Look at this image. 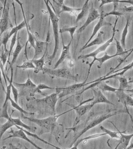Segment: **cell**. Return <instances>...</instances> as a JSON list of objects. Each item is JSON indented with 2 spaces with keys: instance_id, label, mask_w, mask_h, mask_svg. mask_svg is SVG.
I'll use <instances>...</instances> for the list:
<instances>
[{
  "instance_id": "6da1fadb",
  "label": "cell",
  "mask_w": 133,
  "mask_h": 149,
  "mask_svg": "<svg viewBox=\"0 0 133 149\" xmlns=\"http://www.w3.org/2000/svg\"><path fill=\"white\" fill-rule=\"evenodd\" d=\"M73 110V108H72L59 115L50 116L43 119L35 118L24 116H23V118L34 123L39 126L41 128L40 134L48 132L52 134L54 133V131L57 130V127H59L58 126L60 125L58 124L57 121L58 118Z\"/></svg>"
},
{
  "instance_id": "7a4b0ae2",
  "label": "cell",
  "mask_w": 133,
  "mask_h": 149,
  "mask_svg": "<svg viewBox=\"0 0 133 149\" xmlns=\"http://www.w3.org/2000/svg\"><path fill=\"white\" fill-rule=\"evenodd\" d=\"M46 5L48 13L49 15L50 19L51 20L52 23V31H53V37L55 40V47L54 49L53 52L51 55L49 57L48 64L51 65L52 62L54 59L55 57L57 54L59 47L60 38H59V30L58 22L59 18L55 12L52 10L51 7L49 6L48 1H44Z\"/></svg>"
},
{
  "instance_id": "3957f363",
  "label": "cell",
  "mask_w": 133,
  "mask_h": 149,
  "mask_svg": "<svg viewBox=\"0 0 133 149\" xmlns=\"http://www.w3.org/2000/svg\"><path fill=\"white\" fill-rule=\"evenodd\" d=\"M123 113L127 112V111H125L124 110H118V109L109 110L107 112L104 113L100 115H98V116L94 118L93 120H92V121H90V122L88 121V123L86 122L85 123V124H86V125H85L83 129L81 130L80 132L78 134V136H76V138H75L74 141L72 143V145L74 144L75 143L76 141H77V140L79 137H81L83 134H84L85 133L87 132L88 130L97 126L98 125L100 124V123H102L104 121L106 120L109 118Z\"/></svg>"
},
{
  "instance_id": "277c9868",
  "label": "cell",
  "mask_w": 133,
  "mask_h": 149,
  "mask_svg": "<svg viewBox=\"0 0 133 149\" xmlns=\"http://www.w3.org/2000/svg\"><path fill=\"white\" fill-rule=\"evenodd\" d=\"M58 100L57 93H53L43 98L35 99V102L40 112L48 113L52 116L56 115L55 107Z\"/></svg>"
},
{
  "instance_id": "5b68a950",
  "label": "cell",
  "mask_w": 133,
  "mask_h": 149,
  "mask_svg": "<svg viewBox=\"0 0 133 149\" xmlns=\"http://www.w3.org/2000/svg\"><path fill=\"white\" fill-rule=\"evenodd\" d=\"M43 74H47L51 77L60 78L62 79H69L78 81V74L74 75L68 69L61 68L58 69H51L44 67L43 71Z\"/></svg>"
},
{
  "instance_id": "8992f818",
  "label": "cell",
  "mask_w": 133,
  "mask_h": 149,
  "mask_svg": "<svg viewBox=\"0 0 133 149\" xmlns=\"http://www.w3.org/2000/svg\"><path fill=\"white\" fill-rule=\"evenodd\" d=\"M87 80L85 79L83 82L80 83L74 84L68 87H59L55 88L56 93L58 95V99L61 98L69 95H71L74 93H78L83 89L84 86L88 85L86 84Z\"/></svg>"
},
{
  "instance_id": "52a82bcc",
  "label": "cell",
  "mask_w": 133,
  "mask_h": 149,
  "mask_svg": "<svg viewBox=\"0 0 133 149\" xmlns=\"http://www.w3.org/2000/svg\"><path fill=\"white\" fill-rule=\"evenodd\" d=\"M118 17H117V16H116V21L115 23H114V26L113 28V34L111 38H110L106 42L104 43L102 45L99 47L95 51L88 54L80 55L78 57V59H87V58H93V59H94V58H97V55L99 53L106 51V49L108 47L111 45V43L113 42V40H114V36H115L116 31H118V30H116L115 29L116 27V23H117L118 21Z\"/></svg>"
},
{
  "instance_id": "ba28073f",
  "label": "cell",
  "mask_w": 133,
  "mask_h": 149,
  "mask_svg": "<svg viewBox=\"0 0 133 149\" xmlns=\"http://www.w3.org/2000/svg\"><path fill=\"white\" fill-rule=\"evenodd\" d=\"M4 6L2 16L0 19V36L11 26L9 19V3L8 1H4Z\"/></svg>"
},
{
  "instance_id": "9c48e42d",
  "label": "cell",
  "mask_w": 133,
  "mask_h": 149,
  "mask_svg": "<svg viewBox=\"0 0 133 149\" xmlns=\"http://www.w3.org/2000/svg\"><path fill=\"white\" fill-rule=\"evenodd\" d=\"M15 2H17L18 3L20 6L21 10L23 14V19L25 20L26 23V29L27 33L28 35L27 40L26 43L25 45V49H24V55H25L26 58L27 60H29L28 59L27 56V46L28 43H30V47H32L34 49L35 46V38L36 37L30 31V26H29V22L30 19H27V17H26L25 14H24V9L23 6V3L19 1H16Z\"/></svg>"
},
{
  "instance_id": "30bf717a",
  "label": "cell",
  "mask_w": 133,
  "mask_h": 149,
  "mask_svg": "<svg viewBox=\"0 0 133 149\" xmlns=\"http://www.w3.org/2000/svg\"><path fill=\"white\" fill-rule=\"evenodd\" d=\"M55 4L56 10H57L55 14L57 16H59L60 14L63 12L70 13L72 15H75L77 12L80 11L81 8H71L64 4V1H52Z\"/></svg>"
},
{
  "instance_id": "8fae6325",
  "label": "cell",
  "mask_w": 133,
  "mask_h": 149,
  "mask_svg": "<svg viewBox=\"0 0 133 149\" xmlns=\"http://www.w3.org/2000/svg\"><path fill=\"white\" fill-rule=\"evenodd\" d=\"M100 15L99 13L98 10L96 9L93 6V2H92V7L89 11L88 16L86 22L77 31V33H80L82 32L86 27L93 21H95L97 19L100 17Z\"/></svg>"
},
{
  "instance_id": "7c38bea8",
  "label": "cell",
  "mask_w": 133,
  "mask_h": 149,
  "mask_svg": "<svg viewBox=\"0 0 133 149\" xmlns=\"http://www.w3.org/2000/svg\"><path fill=\"white\" fill-rule=\"evenodd\" d=\"M8 133L10 134V135L6 138H5L4 140L8 139L11 138H18L24 140L26 141L30 144H32L37 149H44L41 148L40 147L38 146L36 143L31 141L30 139L28 138L27 136L25 133L22 130L18 129V130H15L13 129L12 128H10V131L8 132Z\"/></svg>"
},
{
  "instance_id": "4fadbf2b",
  "label": "cell",
  "mask_w": 133,
  "mask_h": 149,
  "mask_svg": "<svg viewBox=\"0 0 133 149\" xmlns=\"http://www.w3.org/2000/svg\"><path fill=\"white\" fill-rule=\"evenodd\" d=\"M62 39V49L61 54L58 59V61L57 62L54 66V69H56L60 64H61L65 59H72L71 52H70V47L72 42V40L67 45H65L64 44V40H63L62 35L61 33Z\"/></svg>"
},
{
  "instance_id": "5bb4252c",
  "label": "cell",
  "mask_w": 133,
  "mask_h": 149,
  "mask_svg": "<svg viewBox=\"0 0 133 149\" xmlns=\"http://www.w3.org/2000/svg\"><path fill=\"white\" fill-rule=\"evenodd\" d=\"M124 91H125L121 90L118 88V90L115 93L118 99V101L124 105L128 112L129 111L127 109V107H133V98L131 95L126 94Z\"/></svg>"
},
{
  "instance_id": "9a60e30c",
  "label": "cell",
  "mask_w": 133,
  "mask_h": 149,
  "mask_svg": "<svg viewBox=\"0 0 133 149\" xmlns=\"http://www.w3.org/2000/svg\"><path fill=\"white\" fill-rule=\"evenodd\" d=\"M93 99H94V97L88 99L86 101L79 103V105L72 108L73 110H75L76 113H77V115H78V117H77V119L76 121L78 120H79V118L85 115L87 112L89 111L94 107V106L92 103L90 104L84 105V104L86 103V102L93 101Z\"/></svg>"
},
{
  "instance_id": "2e32d148",
  "label": "cell",
  "mask_w": 133,
  "mask_h": 149,
  "mask_svg": "<svg viewBox=\"0 0 133 149\" xmlns=\"http://www.w3.org/2000/svg\"><path fill=\"white\" fill-rule=\"evenodd\" d=\"M105 14L104 11H102L101 13L100 14V17H99V20L98 21V23H97V24L94 26L92 35H91L89 39L88 40L87 42L86 43V44L83 46H86V45H87L90 42L91 40H92L93 37L95 36L97 33L99 31V30H100V29L102 27L104 26H112V24L111 23L107 22L104 19L105 17L104 16Z\"/></svg>"
},
{
  "instance_id": "e0dca14e",
  "label": "cell",
  "mask_w": 133,
  "mask_h": 149,
  "mask_svg": "<svg viewBox=\"0 0 133 149\" xmlns=\"http://www.w3.org/2000/svg\"><path fill=\"white\" fill-rule=\"evenodd\" d=\"M49 31L47 34L46 41L45 42L38 40L37 38H35V46L34 48L35 52L33 58L32 59H37L39 56L43 53L44 49H46V47L48 46V43L49 40Z\"/></svg>"
},
{
  "instance_id": "ac0fdd59",
  "label": "cell",
  "mask_w": 133,
  "mask_h": 149,
  "mask_svg": "<svg viewBox=\"0 0 133 149\" xmlns=\"http://www.w3.org/2000/svg\"><path fill=\"white\" fill-rule=\"evenodd\" d=\"M92 90H93L94 95V96H93L94 99L92 103L93 105L94 106L95 104L99 103H106L115 106V104L114 103L111 102L106 98L101 91L93 89V88H92Z\"/></svg>"
},
{
  "instance_id": "d6986e66",
  "label": "cell",
  "mask_w": 133,
  "mask_h": 149,
  "mask_svg": "<svg viewBox=\"0 0 133 149\" xmlns=\"http://www.w3.org/2000/svg\"><path fill=\"white\" fill-rule=\"evenodd\" d=\"M46 47L45 50V52L43 54V55L39 59H32V61L33 63L35 66V69H34V72L35 73H38V72L42 71L43 72L44 66L45 65L44 62V57H45L46 54L48 50V47Z\"/></svg>"
},
{
  "instance_id": "ffe728a7",
  "label": "cell",
  "mask_w": 133,
  "mask_h": 149,
  "mask_svg": "<svg viewBox=\"0 0 133 149\" xmlns=\"http://www.w3.org/2000/svg\"><path fill=\"white\" fill-rule=\"evenodd\" d=\"M20 39L19 35L18 33L17 35L16 48H15V49L14 50L13 52V58L11 62L10 63V65H9V69L13 68V65L16 62L20 54V53L22 49L24 47V45H22L21 44Z\"/></svg>"
},
{
  "instance_id": "44dd1931",
  "label": "cell",
  "mask_w": 133,
  "mask_h": 149,
  "mask_svg": "<svg viewBox=\"0 0 133 149\" xmlns=\"http://www.w3.org/2000/svg\"><path fill=\"white\" fill-rule=\"evenodd\" d=\"M13 84L15 87L21 89H28L32 92L36 87V85L30 79L29 73H28V79L24 83L20 84L18 83L13 82Z\"/></svg>"
},
{
  "instance_id": "7402d4cb",
  "label": "cell",
  "mask_w": 133,
  "mask_h": 149,
  "mask_svg": "<svg viewBox=\"0 0 133 149\" xmlns=\"http://www.w3.org/2000/svg\"><path fill=\"white\" fill-rule=\"evenodd\" d=\"M133 67V61L131 63L127 65V66H125V67L123 68L118 70L116 71L115 72H113L111 74H112V73H115V72H120V71H122L121 72H119V73H116L115 74H113V75L108 76L106 77H100V78H101V81H104V80H108V79H114V77H115L116 76H121L123 75L127 71L131 69Z\"/></svg>"
},
{
  "instance_id": "603a6c76",
  "label": "cell",
  "mask_w": 133,
  "mask_h": 149,
  "mask_svg": "<svg viewBox=\"0 0 133 149\" xmlns=\"http://www.w3.org/2000/svg\"><path fill=\"white\" fill-rule=\"evenodd\" d=\"M104 32L103 31H100L95 39L92 41L90 42L86 46H83L80 49L79 52H81V51H83L85 49L94 46V45H101V44H103L104 41L103 40L102 35L104 34Z\"/></svg>"
},
{
  "instance_id": "cb8c5ba5",
  "label": "cell",
  "mask_w": 133,
  "mask_h": 149,
  "mask_svg": "<svg viewBox=\"0 0 133 149\" xmlns=\"http://www.w3.org/2000/svg\"><path fill=\"white\" fill-rule=\"evenodd\" d=\"M15 122L13 120V118L10 116V118L8 121L3 124L0 123V141L4 134L6 132L8 129L11 128L13 126H15Z\"/></svg>"
},
{
  "instance_id": "d4e9b609",
  "label": "cell",
  "mask_w": 133,
  "mask_h": 149,
  "mask_svg": "<svg viewBox=\"0 0 133 149\" xmlns=\"http://www.w3.org/2000/svg\"><path fill=\"white\" fill-rule=\"evenodd\" d=\"M124 132L120 131V135L121 137L120 139V144L122 145L123 149H126L128 147L130 143L131 140L133 137V134H131L126 135L123 134Z\"/></svg>"
},
{
  "instance_id": "484cf974",
  "label": "cell",
  "mask_w": 133,
  "mask_h": 149,
  "mask_svg": "<svg viewBox=\"0 0 133 149\" xmlns=\"http://www.w3.org/2000/svg\"><path fill=\"white\" fill-rule=\"evenodd\" d=\"M10 71H11L10 79L9 81V85L6 86V89L5 92V100L3 104L2 107H4V106L6 104L8 103V101H9V98L11 97H10V94H11V86L13 83V68H10Z\"/></svg>"
},
{
  "instance_id": "4316f807",
  "label": "cell",
  "mask_w": 133,
  "mask_h": 149,
  "mask_svg": "<svg viewBox=\"0 0 133 149\" xmlns=\"http://www.w3.org/2000/svg\"><path fill=\"white\" fill-rule=\"evenodd\" d=\"M13 120L15 122V125L21 127L23 128V129H25V130H28V131L30 132H35L37 130V127H36L27 125L23 123L21 120L19 118H13Z\"/></svg>"
},
{
  "instance_id": "83f0119b",
  "label": "cell",
  "mask_w": 133,
  "mask_h": 149,
  "mask_svg": "<svg viewBox=\"0 0 133 149\" xmlns=\"http://www.w3.org/2000/svg\"><path fill=\"white\" fill-rule=\"evenodd\" d=\"M55 88H52V87H49L47 85L44 84H40L38 86H36V88H34L30 93V96H34L36 94H40L43 95H45L46 94H44L42 91V90L44 89H55Z\"/></svg>"
},
{
  "instance_id": "f1b7e54d",
  "label": "cell",
  "mask_w": 133,
  "mask_h": 149,
  "mask_svg": "<svg viewBox=\"0 0 133 149\" xmlns=\"http://www.w3.org/2000/svg\"><path fill=\"white\" fill-rule=\"evenodd\" d=\"M111 123L113 124V125L115 127L117 130H118V132L112 131L111 130H108V129H106L104 127L101 126L100 127V129L104 133L106 134V135H108L112 138H116L118 139H120L121 137V135H120V131L118 130L117 128L114 125V123L111 122Z\"/></svg>"
},
{
  "instance_id": "f546056e",
  "label": "cell",
  "mask_w": 133,
  "mask_h": 149,
  "mask_svg": "<svg viewBox=\"0 0 133 149\" xmlns=\"http://www.w3.org/2000/svg\"><path fill=\"white\" fill-rule=\"evenodd\" d=\"M89 1H86L85 3L81 8L80 13L77 16L76 19V23H78L79 21L82 19L84 17L87 15L89 11V7L88 3Z\"/></svg>"
},
{
  "instance_id": "4dcf8cb0",
  "label": "cell",
  "mask_w": 133,
  "mask_h": 149,
  "mask_svg": "<svg viewBox=\"0 0 133 149\" xmlns=\"http://www.w3.org/2000/svg\"><path fill=\"white\" fill-rule=\"evenodd\" d=\"M129 19H128L127 20V23H126L124 29L123 31L122 35H121V46H122L124 49H126V38L127 37V33L128 32V26H129Z\"/></svg>"
},
{
  "instance_id": "1f68e13d",
  "label": "cell",
  "mask_w": 133,
  "mask_h": 149,
  "mask_svg": "<svg viewBox=\"0 0 133 149\" xmlns=\"http://www.w3.org/2000/svg\"><path fill=\"white\" fill-rule=\"evenodd\" d=\"M114 79H118L120 82V86L119 88H118L119 90L125 91L126 88L129 87V84L125 77L121 76H116Z\"/></svg>"
},
{
  "instance_id": "d6a6232c",
  "label": "cell",
  "mask_w": 133,
  "mask_h": 149,
  "mask_svg": "<svg viewBox=\"0 0 133 149\" xmlns=\"http://www.w3.org/2000/svg\"><path fill=\"white\" fill-rule=\"evenodd\" d=\"M97 86L103 92L108 91L115 93L118 90V88L112 87L105 83L102 82V81Z\"/></svg>"
},
{
  "instance_id": "836d02e7",
  "label": "cell",
  "mask_w": 133,
  "mask_h": 149,
  "mask_svg": "<svg viewBox=\"0 0 133 149\" xmlns=\"http://www.w3.org/2000/svg\"><path fill=\"white\" fill-rule=\"evenodd\" d=\"M16 67L19 69H22L23 70L30 69H34L35 68L34 65L32 61L31 60H24L22 65H17Z\"/></svg>"
},
{
  "instance_id": "e575fe53",
  "label": "cell",
  "mask_w": 133,
  "mask_h": 149,
  "mask_svg": "<svg viewBox=\"0 0 133 149\" xmlns=\"http://www.w3.org/2000/svg\"><path fill=\"white\" fill-rule=\"evenodd\" d=\"M26 27V23L25 20L23 19V20L21 22L20 24H19L18 25H16V26L14 27L11 30H10L9 33V38L12 36H13V35L16 32H18V31L21 30V29H23V28Z\"/></svg>"
},
{
  "instance_id": "d590c367",
  "label": "cell",
  "mask_w": 133,
  "mask_h": 149,
  "mask_svg": "<svg viewBox=\"0 0 133 149\" xmlns=\"http://www.w3.org/2000/svg\"><path fill=\"white\" fill-rule=\"evenodd\" d=\"M77 28H78L77 26H76L70 27H64L62 29L59 30V32L60 33L66 32H69L71 37V40H73L74 35L75 32H76Z\"/></svg>"
},
{
  "instance_id": "8d00e7d4",
  "label": "cell",
  "mask_w": 133,
  "mask_h": 149,
  "mask_svg": "<svg viewBox=\"0 0 133 149\" xmlns=\"http://www.w3.org/2000/svg\"><path fill=\"white\" fill-rule=\"evenodd\" d=\"M9 101H10V103H11L12 107H13L15 109H17V110L19 111L22 113L25 114V115H33L34 114V113H29L28 112L25 111L23 109V108H21L20 107L18 104L16 103V102L14 100H13L11 97L9 99Z\"/></svg>"
},
{
  "instance_id": "74e56055",
  "label": "cell",
  "mask_w": 133,
  "mask_h": 149,
  "mask_svg": "<svg viewBox=\"0 0 133 149\" xmlns=\"http://www.w3.org/2000/svg\"><path fill=\"white\" fill-rule=\"evenodd\" d=\"M113 5H114V8L113 10L111 11L109 13H106L105 14V17H107V16H110V15H114L116 16H118L120 17L123 15V14L122 13L119 12L118 11H117V8L118 6V1H115V2H113Z\"/></svg>"
},
{
  "instance_id": "f35d334b",
  "label": "cell",
  "mask_w": 133,
  "mask_h": 149,
  "mask_svg": "<svg viewBox=\"0 0 133 149\" xmlns=\"http://www.w3.org/2000/svg\"><path fill=\"white\" fill-rule=\"evenodd\" d=\"M18 34V32H16V33L14 34L12 38L11 41H10V47H9V56H8V60L7 61V65H8V63L9 62L10 56H11L13 49L14 47L15 46L16 41H17Z\"/></svg>"
},
{
  "instance_id": "ab89813d",
  "label": "cell",
  "mask_w": 133,
  "mask_h": 149,
  "mask_svg": "<svg viewBox=\"0 0 133 149\" xmlns=\"http://www.w3.org/2000/svg\"><path fill=\"white\" fill-rule=\"evenodd\" d=\"M106 135V134L104 133L95 134L91 135V136H88V137H85V138L80 139L78 140V141H77L75 143V144L78 146L82 141L88 140L93 139L97 138H98V137H102V136Z\"/></svg>"
},
{
  "instance_id": "60d3db41",
  "label": "cell",
  "mask_w": 133,
  "mask_h": 149,
  "mask_svg": "<svg viewBox=\"0 0 133 149\" xmlns=\"http://www.w3.org/2000/svg\"><path fill=\"white\" fill-rule=\"evenodd\" d=\"M9 32L10 31H8V30H7L3 33V36L2 38H1V43H2V45H3L4 47L3 49L5 51L8 50V49L7 48V43L10 38L9 37Z\"/></svg>"
},
{
  "instance_id": "b9f144b4",
  "label": "cell",
  "mask_w": 133,
  "mask_h": 149,
  "mask_svg": "<svg viewBox=\"0 0 133 149\" xmlns=\"http://www.w3.org/2000/svg\"><path fill=\"white\" fill-rule=\"evenodd\" d=\"M114 39H115L116 43V54H119L121 55L127 53L129 51H131L132 49L128 50V51H124L123 48L121 46L120 42L118 41L116 38H115Z\"/></svg>"
},
{
  "instance_id": "7bdbcfd3",
  "label": "cell",
  "mask_w": 133,
  "mask_h": 149,
  "mask_svg": "<svg viewBox=\"0 0 133 149\" xmlns=\"http://www.w3.org/2000/svg\"><path fill=\"white\" fill-rule=\"evenodd\" d=\"M8 103L4 107H2V113L0 115V118H4L8 120L10 118V116H9L8 112Z\"/></svg>"
},
{
  "instance_id": "ee69618b",
  "label": "cell",
  "mask_w": 133,
  "mask_h": 149,
  "mask_svg": "<svg viewBox=\"0 0 133 149\" xmlns=\"http://www.w3.org/2000/svg\"><path fill=\"white\" fill-rule=\"evenodd\" d=\"M8 56H9V50L5 51L4 49L2 50V54L0 57V61L2 62L4 66L5 65L6 61L8 60Z\"/></svg>"
},
{
  "instance_id": "f6af8a7d",
  "label": "cell",
  "mask_w": 133,
  "mask_h": 149,
  "mask_svg": "<svg viewBox=\"0 0 133 149\" xmlns=\"http://www.w3.org/2000/svg\"><path fill=\"white\" fill-rule=\"evenodd\" d=\"M11 91L12 92L13 95L14 101H15L16 103H18L19 95L18 90L15 87L13 84V83L11 86Z\"/></svg>"
},
{
  "instance_id": "bcb514c9",
  "label": "cell",
  "mask_w": 133,
  "mask_h": 149,
  "mask_svg": "<svg viewBox=\"0 0 133 149\" xmlns=\"http://www.w3.org/2000/svg\"><path fill=\"white\" fill-rule=\"evenodd\" d=\"M4 67V66H3V64H2V62H1V61H0V68H1V72H2V75L3 76L4 79L6 86H8V84H7V78L5 73Z\"/></svg>"
},
{
  "instance_id": "7dc6e473",
  "label": "cell",
  "mask_w": 133,
  "mask_h": 149,
  "mask_svg": "<svg viewBox=\"0 0 133 149\" xmlns=\"http://www.w3.org/2000/svg\"><path fill=\"white\" fill-rule=\"evenodd\" d=\"M67 65L70 68H72L74 67L76 65L75 61L73 59H69L68 61Z\"/></svg>"
},
{
  "instance_id": "c3c4849f",
  "label": "cell",
  "mask_w": 133,
  "mask_h": 149,
  "mask_svg": "<svg viewBox=\"0 0 133 149\" xmlns=\"http://www.w3.org/2000/svg\"><path fill=\"white\" fill-rule=\"evenodd\" d=\"M99 1L101 2L100 5L99 6V8H101L105 4L115 2V1H112V0H101Z\"/></svg>"
},
{
  "instance_id": "681fc988",
  "label": "cell",
  "mask_w": 133,
  "mask_h": 149,
  "mask_svg": "<svg viewBox=\"0 0 133 149\" xmlns=\"http://www.w3.org/2000/svg\"><path fill=\"white\" fill-rule=\"evenodd\" d=\"M9 146L10 149H22V145L19 144L17 145H14L12 144H9Z\"/></svg>"
},
{
  "instance_id": "f907efd6",
  "label": "cell",
  "mask_w": 133,
  "mask_h": 149,
  "mask_svg": "<svg viewBox=\"0 0 133 149\" xmlns=\"http://www.w3.org/2000/svg\"><path fill=\"white\" fill-rule=\"evenodd\" d=\"M128 84H133V77H132L130 78L129 79V81H128ZM125 91H126L130 92L132 94H133V88L130 90H125Z\"/></svg>"
},
{
  "instance_id": "816d5d0a",
  "label": "cell",
  "mask_w": 133,
  "mask_h": 149,
  "mask_svg": "<svg viewBox=\"0 0 133 149\" xmlns=\"http://www.w3.org/2000/svg\"><path fill=\"white\" fill-rule=\"evenodd\" d=\"M122 9L125 11L133 12V6L126 7V8H122Z\"/></svg>"
},
{
  "instance_id": "f5cc1de1",
  "label": "cell",
  "mask_w": 133,
  "mask_h": 149,
  "mask_svg": "<svg viewBox=\"0 0 133 149\" xmlns=\"http://www.w3.org/2000/svg\"><path fill=\"white\" fill-rule=\"evenodd\" d=\"M2 72H1V68H0V83H1V86H2L3 90L4 91V92H6V91L5 90L4 86L3 83H2Z\"/></svg>"
},
{
  "instance_id": "db71d44e",
  "label": "cell",
  "mask_w": 133,
  "mask_h": 149,
  "mask_svg": "<svg viewBox=\"0 0 133 149\" xmlns=\"http://www.w3.org/2000/svg\"><path fill=\"white\" fill-rule=\"evenodd\" d=\"M118 2H121V3H130V4L133 6V1H131V0H129V1H118Z\"/></svg>"
},
{
  "instance_id": "11a10c76",
  "label": "cell",
  "mask_w": 133,
  "mask_h": 149,
  "mask_svg": "<svg viewBox=\"0 0 133 149\" xmlns=\"http://www.w3.org/2000/svg\"><path fill=\"white\" fill-rule=\"evenodd\" d=\"M1 36H0V57H1V54H2V50L1 49V46H2V44L1 40Z\"/></svg>"
},
{
  "instance_id": "9f6ffc18",
  "label": "cell",
  "mask_w": 133,
  "mask_h": 149,
  "mask_svg": "<svg viewBox=\"0 0 133 149\" xmlns=\"http://www.w3.org/2000/svg\"><path fill=\"white\" fill-rule=\"evenodd\" d=\"M126 149H133V143H131L130 145L128 146Z\"/></svg>"
},
{
  "instance_id": "6f0895ef",
  "label": "cell",
  "mask_w": 133,
  "mask_h": 149,
  "mask_svg": "<svg viewBox=\"0 0 133 149\" xmlns=\"http://www.w3.org/2000/svg\"><path fill=\"white\" fill-rule=\"evenodd\" d=\"M69 149H78V146L75 145V144L74 146L72 147H71V148Z\"/></svg>"
},
{
  "instance_id": "680465c9",
  "label": "cell",
  "mask_w": 133,
  "mask_h": 149,
  "mask_svg": "<svg viewBox=\"0 0 133 149\" xmlns=\"http://www.w3.org/2000/svg\"><path fill=\"white\" fill-rule=\"evenodd\" d=\"M51 146L55 148H56V149H62L60 148H58V147L55 146H54L53 145H52V144H51Z\"/></svg>"
},
{
  "instance_id": "91938a15",
  "label": "cell",
  "mask_w": 133,
  "mask_h": 149,
  "mask_svg": "<svg viewBox=\"0 0 133 149\" xmlns=\"http://www.w3.org/2000/svg\"><path fill=\"white\" fill-rule=\"evenodd\" d=\"M120 143H119L118 144H117V145L116 147L115 148H114V149H118V147H119V146H120Z\"/></svg>"
},
{
  "instance_id": "94428289",
  "label": "cell",
  "mask_w": 133,
  "mask_h": 149,
  "mask_svg": "<svg viewBox=\"0 0 133 149\" xmlns=\"http://www.w3.org/2000/svg\"><path fill=\"white\" fill-rule=\"evenodd\" d=\"M129 115H130V118H131V119L132 121V122L133 123V119L132 117V116L130 114H129Z\"/></svg>"
},
{
  "instance_id": "6125c7cd",
  "label": "cell",
  "mask_w": 133,
  "mask_h": 149,
  "mask_svg": "<svg viewBox=\"0 0 133 149\" xmlns=\"http://www.w3.org/2000/svg\"><path fill=\"white\" fill-rule=\"evenodd\" d=\"M6 147V146H4L2 147V148H1V149H5Z\"/></svg>"
},
{
  "instance_id": "be15d7a7",
  "label": "cell",
  "mask_w": 133,
  "mask_h": 149,
  "mask_svg": "<svg viewBox=\"0 0 133 149\" xmlns=\"http://www.w3.org/2000/svg\"><path fill=\"white\" fill-rule=\"evenodd\" d=\"M130 95H131V96L132 97H133V94H130Z\"/></svg>"
},
{
  "instance_id": "e7e4bbea",
  "label": "cell",
  "mask_w": 133,
  "mask_h": 149,
  "mask_svg": "<svg viewBox=\"0 0 133 149\" xmlns=\"http://www.w3.org/2000/svg\"><path fill=\"white\" fill-rule=\"evenodd\" d=\"M25 149H28V148H27L25 146Z\"/></svg>"
}]
</instances>
